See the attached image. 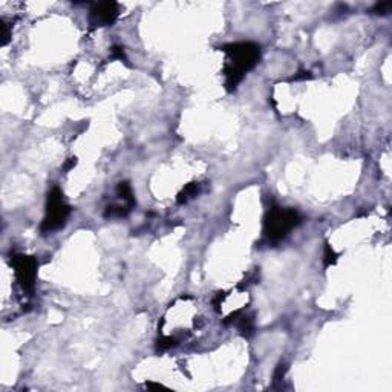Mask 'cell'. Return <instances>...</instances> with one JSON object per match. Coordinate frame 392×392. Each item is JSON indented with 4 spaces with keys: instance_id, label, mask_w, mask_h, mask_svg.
Instances as JSON below:
<instances>
[{
    "instance_id": "obj_11",
    "label": "cell",
    "mask_w": 392,
    "mask_h": 392,
    "mask_svg": "<svg viewBox=\"0 0 392 392\" xmlns=\"http://www.w3.org/2000/svg\"><path fill=\"white\" fill-rule=\"evenodd\" d=\"M390 8H392V4H390V2L377 4V5L374 7V13H375V14H381V16H384V14L390 13Z\"/></svg>"
},
{
    "instance_id": "obj_5",
    "label": "cell",
    "mask_w": 392,
    "mask_h": 392,
    "mask_svg": "<svg viewBox=\"0 0 392 392\" xmlns=\"http://www.w3.org/2000/svg\"><path fill=\"white\" fill-rule=\"evenodd\" d=\"M119 14V7L115 2H101L90 8L89 11V25L90 28L112 26Z\"/></svg>"
},
{
    "instance_id": "obj_3",
    "label": "cell",
    "mask_w": 392,
    "mask_h": 392,
    "mask_svg": "<svg viewBox=\"0 0 392 392\" xmlns=\"http://www.w3.org/2000/svg\"><path fill=\"white\" fill-rule=\"evenodd\" d=\"M71 215V207L63 199V192L58 187H54L48 193L46 199V213L40 225L42 233H52L66 225Z\"/></svg>"
},
{
    "instance_id": "obj_8",
    "label": "cell",
    "mask_w": 392,
    "mask_h": 392,
    "mask_svg": "<svg viewBox=\"0 0 392 392\" xmlns=\"http://www.w3.org/2000/svg\"><path fill=\"white\" fill-rule=\"evenodd\" d=\"M132 207L129 204H119V205H109L104 212V218H124L129 215Z\"/></svg>"
},
{
    "instance_id": "obj_9",
    "label": "cell",
    "mask_w": 392,
    "mask_h": 392,
    "mask_svg": "<svg viewBox=\"0 0 392 392\" xmlns=\"http://www.w3.org/2000/svg\"><path fill=\"white\" fill-rule=\"evenodd\" d=\"M339 254L334 251V248L331 247L329 244H325V253H323V264L325 267H331V265H336Z\"/></svg>"
},
{
    "instance_id": "obj_1",
    "label": "cell",
    "mask_w": 392,
    "mask_h": 392,
    "mask_svg": "<svg viewBox=\"0 0 392 392\" xmlns=\"http://www.w3.org/2000/svg\"><path fill=\"white\" fill-rule=\"evenodd\" d=\"M227 54L222 68L227 90H234L244 75L251 71L260 58V48L251 42L228 43L221 48Z\"/></svg>"
},
{
    "instance_id": "obj_6",
    "label": "cell",
    "mask_w": 392,
    "mask_h": 392,
    "mask_svg": "<svg viewBox=\"0 0 392 392\" xmlns=\"http://www.w3.org/2000/svg\"><path fill=\"white\" fill-rule=\"evenodd\" d=\"M199 193V184L198 183H190L187 184L183 190H181L176 196V202L178 204H186L189 202L192 198H195Z\"/></svg>"
},
{
    "instance_id": "obj_4",
    "label": "cell",
    "mask_w": 392,
    "mask_h": 392,
    "mask_svg": "<svg viewBox=\"0 0 392 392\" xmlns=\"http://www.w3.org/2000/svg\"><path fill=\"white\" fill-rule=\"evenodd\" d=\"M11 267L14 270L16 279L23 293L28 296H33L36 290V279H37V268L39 262L33 256L26 254H13L11 256Z\"/></svg>"
},
{
    "instance_id": "obj_7",
    "label": "cell",
    "mask_w": 392,
    "mask_h": 392,
    "mask_svg": "<svg viewBox=\"0 0 392 392\" xmlns=\"http://www.w3.org/2000/svg\"><path fill=\"white\" fill-rule=\"evenodd\" d=\"M116 195L123 199L124 204H129L130 207L135 205L134 192H132V187H130V184L127 183V181H121V183L118 184V187H116Z\"/></svg>"
},
{
    "instance_id": "obj_10",
    "label": "cell",
    "mask_w": 392,
    "mask_h": 392,
    "mask_svg": "<svg viewBox=\"0 0 392 392\" xmlns=\"http://www.w3.org/2000/svg\"><path fill=\"white\" fill-rule=\"evenodd\" d=\"M110 57H112V58H116V60H121V62H127L123 46H118V45L112 46V49H110Z\"/></svg>"
},
{
    "instance_id": "obj_2",
    "label": "cell",
    "mask_w": 392,
    "mask_h": 392,
    "mask_svg": "<svg viewBox=\"0 0 392 392\" xmlns=\"http://www.w3.org/2000/svg\"><path fill=\"white\" fill-rule=\"evenodd\" d=\"M300 222H302V216L294 208H284L273 204L264 218V237L267 244H278Z\"/></svg>"
},
{
    "instance_id": "obj_13",
    "label": "cell",
    "mask_w": 392,
    "mask_h": 392,
    "mask_svg": "<svg viewBox=\"0 0 392 392\" xmlns=\"http://www.w3.org/2000/svg\"><path fill=\"white\" fill-rule=\"evenodd\" d=\"M147 387H155V389H163L164 386H163V384H158V383H147Z\"/></svg>"
},
{
    "instance_id": "obj_12",
    "label": "cell",
    "mask_w": 392,
    "mask_h": 392,
    "mask_svg": "<svg viewBox=\"0 0 392 392\" xmlns=\"http://www.w3.org/2000/svg\"><path fill=\"white\" fill-rule=\"evenodd\" d=\"M75 164H77V158H69V160L66 161V164H65V170L68 172V170L74 169V167H75Z\"/></svg>"
}]
</instances>
